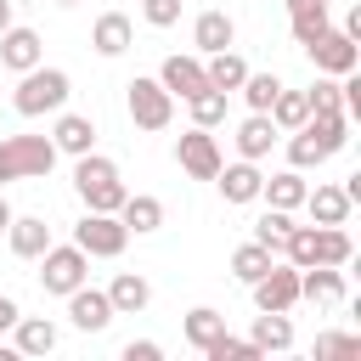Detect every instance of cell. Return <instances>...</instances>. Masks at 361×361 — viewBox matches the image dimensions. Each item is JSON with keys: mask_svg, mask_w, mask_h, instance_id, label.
I'll return each mask as SVG.
<instances>
[{"mask_svg": "<svg viewBox=\"0 0 361 361\" xmlns=\"http://www.w3.org/2000/svg\"><path fill=\"white\" fill-rule=\"evenodd\" d=\"M203 73H209V85H214V90H226V96H231V90L248 79V62H243V56L226 45V51H214V56L203 62Z\"/></svg>", "mask_w": 361, "mask_h": 361, "instance_id": "27", "label": "cell"}, {"mask_svg": "<svg viewBox=\"0 0 361 361\" xmlns=\"http://www.w3.org/2000/svg\"><path fill=\"white\" fill-rule=\"evenodd\" d=\"M203 355H209V361H254L259 350H254V338H231V333H220Z\"/></svg>", "mask_w": 361, "mask_h": 361, "instance_id": "38", "label": "cell"}, {"mask_svg": "<svg viewBox=\"0 0 361 361\" xmlns=\"http://www.w3.org/2000/svg\"><path fill=\"white\" fill-rule=\"evenodd\" d=\"M237 90H243V102H248L254 113H271V102H276V90H282V79H276V73H248Z\"/></svg>", "mask_w": 361, "mask_h": 361, "instance_id": "34", "label": "cell"}, {"mask_svg": "<svg viewBox=\"0 0 361 361\" xmlns=\"http://www.w3.org/2000/svg\"><path fill=\"white\" fill-rule=\"evenodd\" d=\"M68 90H73V79H68L62 68H45V62H34V68L17 79V90H11V107H17L23 118H39V113H62Z\"/></svg>", "mask_w": 361, "mask_h": 361, "instance_id": "3", "label": "cell"}, {"mask_svg": "<svg viewBox=\"0 0 361 361\" xmlns=\"http://www.w3.org/2000/svg\"><path fill=\"white\" fill-rule=\"evenodd\" d=\"M305 118H310L305 90H276V102H271V124H276V130H299Z\"/></svg>", "mask_w": 361, "mask_h": 361, "instance_id": "33", "label": "cell"}, {"mask_svg": "<svg viewBox=\"0 0 361 361\" xmlns=\"http://www.w3.org/2000/svg\"><path fill=\"white\" fill-rule=\"evenodd\" d=\"M56 6H79V0H56Z\"/></svg>", "mask_w": 361, "mask_h": 361, "instance_id": "46", "label": "cell"}, {"mask_svg": "<svg viewBox=\"0 0 361 361\" xmlns=\"http://www.w3.org/2000/svg\"><path fill=\"white\" fill-rule=\"evenodd\" d=\"M214 180H220V197H226V203H254V197H259V186H265V175L254 169V158H243V164H231V169L220 164V175H214Z\"/></svg>", "mask_w": 361, "mask_h": 361, "instance_id": "16", "label": "cell"}, {"mask_svg": "<svg viewBox=\"0 0 361 361\" xmlns=\"http://www.w3.org/2000/svg\"><path fill=\"white\" fill-rule=\"evenodd\" d=\"M73 192L85 197V209H96V214H118V203H124L118 164L102 158V152H79V164H73Z\"/></svg>", "mask_w": 361, "mask_h": 361, "instance_id": "2", "label": "cell"}, {"mask_svg": "<svg viewBox=\"0 0 361 361\" xmlns=\"http://www.w3.org/2000/svg\"><path fill=\"white\" fill-rule=\"evenodd\" d=\"M237 39V28H231V17L226 11H203L197 23H192V45L203 51V56H214V51H226Z\"/></svg>", "mask_w": 361, "mask_h": 361, "instance_id": "20", "label": "cell"}, {"mask_svg": "<svg viewBox=\"0 0 361 361\" xmlns=\"http://www.w3.org/2000/svg\"><path fill=\"white\" fill-rule=\"evenodd\" d=\"M130 39H135V28H130V17H124V11H102V17H96V28H90V45H96L102 56H124V51H130Z\"/></svg>", "mask_w": 361, "mask_h": 361, "instance_id": "18", "label": "cell"}, {"mask_svg": "<svg viewBox=\"0 0 361 361\" xmlns=\"http://www.w3.org/2000/svg\"><path fill=\"white\" fill-rule=\"evenodd\" d=\"M316 355H361V338L355 333H322L316 338Z\"/></svg>", "mask_w": 361, "mask_h": 361, "instance_id": "39", "label": "cell"}, {"mask_svg": "<svg viewBox=\"0 0 361 361\" xmlns=\"http://www.w3.org/2000/svg\"><path fill=\"white\" fill-rule=\"evenodd\" d=\"M305 209H310L316 226H344V220H350V197H344V186H316V192H305Z\"/></svg>", "mask_w": 361, "mask_h": 361, "instance_id": "22", "label": "cell"}, {"mask_svg": "<svg viewBox=\"0 0 361 361\" xmlns=\"http://www.w3.org/2000/svg\"><path fill=\"white\" fill-rule=\"evenodd\" d=\"M282 254H288V265H350V254H355V243H350V231L344 226H293L288 231V243H282Z\"/></svg>", "mask_w": 361, "mask_h": 361, "instance_id": "1", "label": "cell"}, {"mask_svg": "<svg viewBox=\"0 0 361 361\" xmlns=\"http://www.w3.org/2000/svg\"><path fill=\"white\" fill-rule=\"evenodd\" d=\"M305 192H310V186H305V175H299V169H282V175H271V180L259 186V197H265L271 209H288V214L305 203Z\"/></svg>", "mask_w": 361, "mask_h": 361, "instance_id": "25", "label": "cell"}, {"mask_svg": "<svg viewBox=\"0 0 361 361\" xmlns=\"http://www.w3.org/2000/svg\"><path fill=\"white\" fill-rule=\"evenodd\" d=\"M51 350H56V322L17 316V355H51Z\"/></svg>", "mask_w": 361, "mask_h": 361, "instance_id": "26", "label": "cell"}, {"mask_svg": "<svg viewBox=\"0 0 361 361\" xmlns=\"http://www.w3.org/2000/svg\"><path fill=\"white\" fill-rule=\"evenodd\" d=\"M288 231H293V214H288V209H265V214L254 220V243H259V248H271V254H282Z\"/></svg>", "mask_w": 361, "mask_h": 361, "instance_id": "30", "label": "cell"}, {"mask_svg": "<svg viewBox=\"0 0 361 361\" xmlns=\"http://www.w3.org/2000/svg\"><path fill=\"white\" fill-rule=\"evenodd\" d=\"M68 316H73V327L79 333H102L107 322H113V305H107V288H73L68 293Z\"/></svg>", "mask_w": 361, "mask_h": 361, "instance_id": "12", "label": "cell"}, {"mask_svg": "<svg viewBox=\"0 0 361 361\" xmlns=\"http://www.w3.org/2000/svg\"><path fill=\"white\" fill-rule=\"evenodd\" d=\"M17 316H23L17 299H0V327H17Z\"/></svg>", "mask_w": 361, "mask_h": 361, "instance_id": "42", "label": "cell"}, {"mask_svg": "<svg viewBox=\"0 0 361 361\" xmlns=\"http://www.w3.org/2000/svg\"><path fill=\"white\" fill-rule=\"evenodd\" d=\"M141 17L152 28H169V23H180V0H141Z\"/></svg>", "mask_w": 361, "mask_h": 361, "instance_id": "40", "label": "cell"}, {"mask_svg": "<svg viewBox=\"0 0 361 361\" xmlns=\"http://www.w3.org/2000/svg\"><path fill=\"white\" fill-rule=\"evenodd\" d=\"M107 305H113V316H135V310L152 305V282L135 276V271H118V276L107 282Z\"/></svg>", "mask_w": 361, "mask_h": 361, "instance_id": "14", "label": "cell"}, {"mask_svg": "<svg viewBox=\"0 0 361 361\" xmlns=\"http://www.w3.org/2000/svg\"><path fill=\"white\" fill-rule=\"evenodd\" d=\"M288 164H293V169H310V164H327V152H322V141H316V135H310L305 124H299V130H293V141H288Z\"/></svg>", "mask_w": 361, "mask_h": 361, "instance_id": "37", "label": "cell"}, {"mask_svg": "<svg viewBox=\"0 0 361 361\" xmlns=\"http://www.w3.org/2000/svg\"><path fill=\"white\" fill-rule=\"evenodd\" d=\"M39 56H45V51H39V34H34V28H17V23H11V28L0 34V68L28 73Z\"/></svg>", "mask_w": 361, "mask_h": 361, "instance_id": "15", "label": "cell"}, {"mask_svg": "<svg viewBox=\"0 0 361 361\" xmlns=\"http://www.w3.org/2000/svg\"><path fill=\"white\" fill-rule=\"evenodd\" d=\"M11 28V0H0V34Z\"/></svg>", "mask_w": 361, "mask_h": 361, "instance_id": "43", "label": "cell"}, {"mask_svg": "<svg viewBox=\"0 0 361 361\" xmlns=\"http://www.w3.org/2000/svg\"><path fill=\"white\" fill-rule=\"evenodd\" d=\"M158 355H164V350H158L152 338H130V344H124V361H158Z\"/></svg>", "mask_w": 361, "mask_h": 361, "instance_id": "41", "label": "cell"}, {"mask_svg": "<svg viewBox=\"0 0 361 361\" xmlns=\"http://www.w3.org/2000/svg\"><path fill=\"white\" fill-rule=\"evenodd\" d=\"M271 259H276V254H271V248H259V243L248 237V243L231 254V276H237V282H259V276L271 271Z\"/></svg>", "mask_w": 361, "mask_h": 361, "instance_id": "31", "label": "cell"}, {"mask_svg": "<svg viewBox=\"0 0 361 361\" xmlns=\"http://www.w3.org/2000/svg\"><path fill=\"white\" fill-rule=\"evenodd\" d=\"M56 164V141L51 135H6L0 141V186L6 180H39Z\"/></svg>", "mask_w": 361, "mask_h": 361, "instance_id": "4", "label": "cell"}, {"mask_svg": "<svg viewBox=\"0 0 361 361\" xmlns=\"http://www.w3.org/2000/svg\"><path fill=\"white\" fill-rule=\"evenodd\" d=\"M288 28H293V39H299V45H310V39H316L322 28H333V23H327V6H316V0H310V6H288Z\"/></svg>", "mask_w": 361, "mask_h": 361, "instance_id": "32", "label": "cell"}, {"mask_svg": "<svg viewBox=\"0 0 361 361\" xmlns=\"http://www.w3.org/2000/svg\"><path fill=\"white\" fill-rule=\"evenodd\" d=\"M299 299H310V305H338V299H344V271H338V265H305V271H299Z\"/></svg>", "mask_w": 361, "mask_h": 361, "instance_id": "13", "label": "cell"}, {"mask_svg": "<svg viewBox=\"0 0 361 361\" xmlns=\"http://www.w3.org/2000/svg\"><path fill=\"white\" fill-rule=\"evenodd\" d=\"M118 220H124L135 237H147V231H158V226H164V203H158V197H147V192H124Z\"/></svg>", "mask_w": 361, "mask_h": 361, "instance_id": "19", "label": "cell"}, {"mask_svg": "<svg viewBox=\"0 0 361 361\" xmlns=\"http://www.w3.org/2000/svg\"><path fill=\"white\" fill-rule=\"evenodd\" d=\"M288 6H310V0H288ZM316 6H333V0H316Z\"/></svg>", "mask_w": 361, "mask_h": 361, "instance_id": "45", "label": "cell"}, {"mask_svg": "<svg viewBox=\"0 0 361 361\" xmlns=\"http://www.w3.org/2000/svg\"><path fill=\"white\" fill-rule=\"evenodd\" d=\"M180 333H186V344H192V350H209V344L226 333V316H220V310H209V305H197V310H186V327H180Z\"/></svg>", "mask_w": 361, "mask_h": 361, "instance_id": "29", "label": "cell"}, {"mask_svg": "<svg viewBox=\"0 0 361 361\" xmlns=\"http://www.w3.org/2000/svg\"><path fill=\"white\" fill-rule=\"evenodd\" d=\"M130 96V118H135V130H169V118H175V96L158 85V79H130L124 85Z\"/></svg>", "mask_w": 361, "mask_h": 361, "instance_id": "7", "label": "cell"}, {"mask_svg": "<svg viewBox=\"0 0 361 361\" xmlns=\"http://www.w3.org/2000/svg\"><path fill=\"white\" fill-rule=\"evenodd\" d=\"M73 243L90 254V259H118L124 254V243H130V226L118 220V214H85L79 226H73Z\"/></svg>", "mask_w": 361, "mask_h": 361, "instance_id": "6", "label": "cell"}, {"mask_svg": "<svg viewBox=\"0 0 361 361\" xmlns=\"http://www.w3.org/2000/svg\"><path fill=\"white\" fill-rule=\"evenodd\" d=\"M6 237H11V254L17 259H39L45 248H51V226L39 220V214H11V226H6Z\"/></svg>", "mask_w": 361, "mask_h": 361, "instance_id": "17", "label": "cell"}, {"mask_svg": "<svg viewBox=\"0 0 361 361\" xmlns=\"http://www.w3.org/2000/svg\"><path fill=\"white\" fill-rule=\"evenodd\" d=\"M271 141H276L271 113H248V118L237 124V152H243V158H265V152H271Z\"/></svg>", "mask_w": 361, "mask_h": 361, "instance_id": "24", "label": "cell"}, {"mask_svg": "<svg viewBox=\"0 0 361 361\" xmlns=\"http://www.w3.org/2000/svg\"><path fill=\"white\" fill-rule=\"evenodd\" d=\"M158 85H164L169 96H180V102H192L197 90H209V73H203V56H164V68H158Z\"/></svg>", "mask_w": 361, "mask_h": 361, "instance_id": "11", "label": "cell"}, {"mask_svg": "<svg viewBox=\"0 0 361 361\" xmlns=\"http://www.w3.org/2000/svg\"><path fill=\"white\" fill-rule=\"evenodd\" d=\"M310 62H316V73H333V79H344V73H355V62H361V45L344 34V28H322L310 45Z\"/></svg>", "mask_w": 361, "mask_h": 361, "instance_id": "8", "label": "cell"}, {"mask_svg": "<svg viewBox=\"0 0 361 361\" xmlns=\"http://www.w3.org/2000/svg\"><path fill=\"white\" fill-rule=\"evenodd\" d=\"M305 102H310V113H344V96H338V79L333 73H322L310 90H305ZM350 118V113H344Z\"/></svg>", "mask_w": 361, "mask_h": 361, "instance_id": "36", "label": "cell"}, {"mask_svg": "<svg viewBox=\"0 0 361 361\" xmlns=\"http://www.w3.org/2000/svg\"><path fill=\"white\" fill-rule=\"evenodd\" d=\"M175 164H180L192 180H214V175H220V147H214V135H209L203 124H192V130L175 141Z\"/></svg>", "mask_w": 361, "mask_h": 361, "instance_id": "9", "label": "cell"}, {"mask_svg": "<svg viewBox=\"0 0 361 361\" xmlns=\"http://www.w3.org/2000/svg\"><path fill=\"white\" fill-rule=\"evenodd\" d=\"M305 130L322 141V152H327V158L350 147V118H344V113H310V118H305Z\"/></svg>", "mask_w": 361, "mask_h": 361, "instance_id": "28", "label": "cell"}, {"mask_svg": "<svg viewBox=\"0 0 361 361\" xmlns=\"http://www.w3.org/2000/svg\"><path fill=\"white\" fill-rule=\"evenodd\" d=\"M6 226H11V203L0 197V231H6Z\"/></svg>", "mask_w": 361, "mask_h": 361, "instance_id": "44", "label": "cell"}, {"mask_svg": "<svg viewBox=\"0 0 361 361\" xmlns=\"http://www.w3.org/2000/svg\"><path fill=\"white\" fill-rule=\"evenodd\" d=\"M186 107H192V124H203V130H214V124L226 118V90H214V85H209V90H197V96H192Z\"/></svg>", "mask_w": 361, "mask_h": 361, "instance_id": "35", "label": "cell"}, {"mask_svg": "<svg viewBox=\"0 0 361 361\" xmlns=\"http://www.w3.org/2000/svg\"><path fill=\"white\" fill-rule=\"evenodd\" d=\"M254 350L265 355V350H293V322H288V310H259L254 316Z\"/></svg>", "mask_w": 361, "mask_h": 361, "instance_id": "23", "label": "cell"}, {"mask_svg": "<svg viewBox=\"0 0 361 361\" xmlns=\"http://www.w3.org/2000/svg\"><path fill=\"white\" fill-rule=\"evenodd\" d=\"M51 141H56V152H73V158H79V152L96 147V124H90L85 113H62L56 130H51Z\"/></svg>", "mask_w": 361, "mask_h": 361, "instance_id": "21", "label": "cell"}, {"mask_svg": "<svg viewBox=\"0 0 361 361\" xmlns=\"http://www.w3.org/2000/svg\"><path fill=\"white\" fill-rule=\"evenodd\" d=\"M85 265H90V254H85L79 243H62V248L51 243V248L39 254V288H45V293H62V299H68V293H73V288H79V282L90 276Z\"/></svg>", "mask_w": 361, "mask_h": 361, "instance_id": "5", "label": "cell"}, {"mask_svg": "<svg viewBox=\"0 0 361 361\" xmlns=\"http://www.w3.org/2000/svg\"><path fill=\"white\" fill-rule=\"evenodd\" d=\"M248 288H254V305L259 310H293L299 305V265H276L271 259V271L259 282H248Z\"/></svg>", "mask_w": 361, "mask_h": 361, "instance_id": "10", "label": "cell"}]
</instances>
